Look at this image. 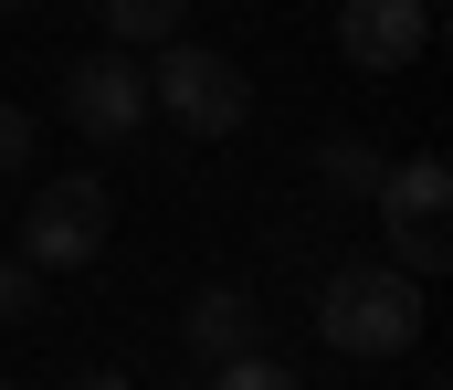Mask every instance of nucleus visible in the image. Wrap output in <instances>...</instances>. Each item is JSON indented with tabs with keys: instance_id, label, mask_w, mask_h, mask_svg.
Listing matches in <instances>:
<instances>
[{
	"instance_id": "nucleus-17",
	"label": "nucleus",
	"mask_w": 453,
	"mask_h": 390,
	"mask_svg": "<svg viewBox=\"0 0 453 390\" xmlns=\"http://www.w3.org/2000/svg\"><path fill=\"white\" fill-rule=\"evenodd\" d=\"M0 390H11V380H0Z\"/></svg>"
},
{
	"instance_id": "nucleus-2",
	"label": "nucleus",
	"mask_w": 453,
	"mask_h": 390,
	"mask_svg": "<svg viewBox=\"0 0 453 390\" xmlns=\"http://www.w3.org/2000/svg\"><path fill=\"white\" fill-rule=\"evenodd\" d=\"M148 117H169L180 137H232L253 117V85H242V64L211 53V42H158V64H148Z\"/></svg>"
},
{
	"instance_id": "nucleus-12",
	"label": "nucleus",
	"mask_w": 453,
	"mask_h": 390,
	"mask_svg": "<svg viewBox=\"0 0 453 390\" xmlns=\"http://www.w3.org/2000/svg\"><path fill=\"white\" fill-rule=\"evenodd\" d=\"M32 106H11V96H0V180H11V169H32Z\"/></svg>"
},
{
	"instance_id": "nucleus-8",
	"label": "nucleus",
	"mask_w": 453,
	"mask_h": 390,
	"mask_svg": "<svg viewBox=\"0 0 453 390\" xmlns=\"http://www.w3.org/2000/svg\"><path fill=\"white\" fill-rule=\"evenodd\" d=\"M96 21L116 32V53H137V42H180L190 0H96Z\"/></svg>"
},
{
	"instance_id": "nucleus-1",
	"label": "nucleus",
	"mask_w": 453,
	"mask_h": 390,
	"mask_svg": "<svg viewBox=\"0 0 453 390\" xmlns=\"http://www.w3.org/2000/svg\"><path fill=\"white\" fill-rule=\"evenodd\" d=\"M317 338L338 359H401V348H422V274H401V264H338L317 285Z\"/></svg>"
},
{
	"instance_id": "nucleus-10",
	"label": "nucleus",
	"mask_w": 453,
	"mask_h": 390,
	"mask_svg": "<svg viewBox=\"0 0 453 390\" xmlns=\"http://www.w3.org/2000/svg\"><path fill=\"white\" fill-rule=\"evenodd\" d=\"M201 390H306V380H296L285 359H264V348H242V359H222V370H211Z\"/></svg>"
},
{
	"instance_id": "nucleus-9",
	"label": "nucleus",
	"mask_w": 453,
	"mask_h": 390,
	"mask_svg": "<svg viewBox=\"0 0 453 390\" xmlns=\"http://www.w3.org/2000/svg\"><path fill=\"white\" fill-rule=\"evenodd\" d=\"M380 169H390V158H380L369 137H327V148H317V180H327L338 201H369V190H380Z\"/></svg>"
},
{
	"instance_id": "nucleus-13",
	"label": "nucleus",
	"mask_w": 453,
	"mask_h": 390,
	"mask_svg": "<svg viewBox=\"0 0 453 390\" xmlns=\"http://www.w3.org/2000/svg\"><path fill=\"white\" fill-rule=\"evenodd\" d=\"M64 390H137V380H127V370H74Z\"/></svg>"
},
{
	"instance_id": "nucleus-5",
	"label": "nucleus",
	"mask_w": 453,
	"mask_h": 390,
	"mask_svg": "<svg viewBox=\"0 0 453 390\" xmlns=\"http://www.w3.org/2000/svg\"><path fill=\"white\" fill-rule=\"evenodd\" d=\"M53 106H64V127L96 137V148H127V137L148 127V74H137V53H74L64 64V85H53Z\"/></svg>"
},
{
	"instance_id": "nucleus-15",
	"label": "nucleus",
	"mask_w": 453,
	"mask_h": 390,
	"mask_svg": "<svg viewBox=\"0 0 453 390\" xmlns=\"http://www.w3.org/2000/svg\"><path fill=\"white\" fill-rule=\"evenodd\" d=\"M0 11H21V0H0Z\"/></svg>"
},
{
	"instance_id": "nucleus-4",
	"label": "nucleus",
	"mask_w": 453,
	"mask_h": 390,
	"mask_svg": "<svg viewBox=\"0 0 453 390\" xmlns=\"http://www.w3.org/2000/svg\"><path fill=\"white\" fill-rule=\"evenodd\" d=\"M116 233V190L106 180H53V190H32V211H21V264H42V274H85V264L106 254Z\"/></svg>"
},
{
	"instance_id": "nucleus-11",
	"label": "nucleus",
	"mask_w": 453,
	"mask_h": 390,
	"mask_svg": "<svg viewBox=\"0 0 453 390\" xmlns=\"http://www.w3.org/2000/svg\"><path fill=\"white\" fill-rule=\"evenodd\" d=\"M32 306H42V264H0V327H32Z\"/></svg>"
},
{
	"instance_id": "nucleus-7",
	"label": "nucleus",
	"mask_w": 453,
	"mask_h": 390,
	"mask_svg": "<svg viewBox=\"0 0 453 390\" xmlns=\"http://www.w3.org/2000/svg\"><path fill=\"white\" fill-rule=\"evenodd\" d=\"M253 327H264V317H253V295H242V285H201V295L180 306V338H190V359H201V370L242 359V348H253Z\"/></svg>"
},
{
	"instance_id": "nucleus-16",
	"label": "nucleus",
	"mask_w": 453,
	"mask_h": 390,
	"mask_svg": "<svg viewBox=\"0 0 453 390\" xmlns=\"http://www.w3.org/2000/svg\"><path fill=\"white\" fill-rule=\"evenodd\" d=\"M190 390H201V380H190Z\"/></svg>"
},
{
	"instance_id": "nucleus-3",
	"label": "nucleus",
	"mask_w": 453,
	"mask_h": 390,
	"mask_svg": "<svg viewBox=\"0 0 453 390\" xmlns=\"http://www.w3.org/2000/svg\"><path fill=\"white\" fill-rule=\"evenodd\" d=\"M369 201H380V222H390V264H401V274H443L453 264V158L443 148L380 169Z\"/></svg>"
},
{
	"instance_id": "nucleus-6",
	"label": "nucleus",
	"mask_w": 453,
	"mask_h": 390,
	"mask_svg": "<svg viewBox=\"0 0 453 390\" xmlns=\"http://www.w3.org/2000/svg\"><path fill=\"white\" fill-rule=\"evenodd\" d=\"M422 42H433L422 0H338V53L358 74H401V64H422Z\"/></svg>"
},
{
	"instance_id": "nucleus-14",
	"label": "nucleus",
	"mask_w": 453,
	"mask_h": 390,
	"mask_svg": "<svg viewBox=\"0 0 453 390\" xmlns=\"http://www.w3.org/2000/svg\"><path fill=\"white\" fill-rule=\"evenodd\" d=\"M422 11H443V0H422Z\"/></svg>"
}]
</instances>
